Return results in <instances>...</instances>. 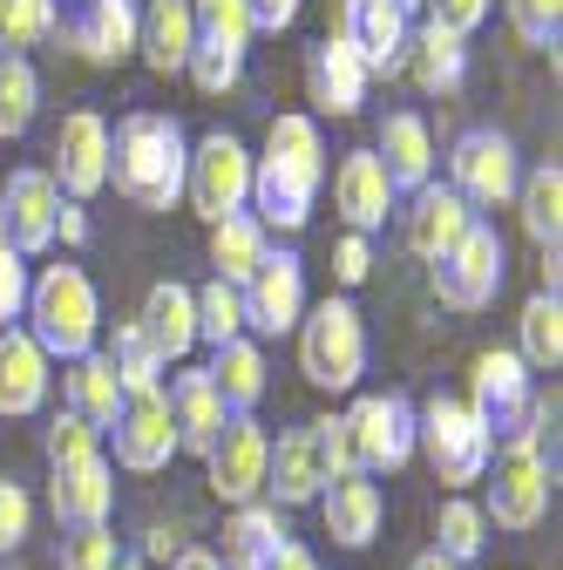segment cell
<instances>
[{"label":"cell","instance_id":"obj_35","mask_svg":"<svg viewBox=\"0 0 563 570\" xmlns=\"http://www.w3.org/2000/svg\"><path fill=\"white\" fill-rule=\"evenodd\" d=\"M516 361L523 367H536V374H556L563 367V299L556 293H536L530 306H523V320H516Z\"/></svg>","mask_w":563,"mask_h":570},{"label":"cell","instance_id":"obj_8","mask_svg":"<svg viewBox=\"0 0 563 570\" xmlns=\"http://www.w3.org/2000/svg\"><path fill=\"white\" fill-rule=\"evenodd\" d=\"M516 184H523V164H516V142L503 136V129H462L455 136V150H448V190L475 210H496V204H510L516 197Z\"/></svg>","mask_w":563,"mask_h":570},{"label":"cell","instance_id":"obj_21","mask_svg":"<svg viewBox=\"0 0 563 570\" xmlns=\"http://www.w3.org/2000/svg\"><path fill=\"white\" fill-rule=\"evenodd\" d=\"M319 523H326V537H333L339 550H367V543L381 537V523H387L381 482H374V475H339V482H326V489H319Z\"/></svg>","mask_w":563,"mask_h":570},{"label":"cell","instance_id":"obj_10","mask_svg":"<svg viewBox=\"0 0 563 570\" xmlns=\"http://www.w3.org/2000/svg\"><path fill=\"white\" fill-rule=\"evenodd\" d=\"M346 421V442H354V469L360 475H387L414 455V401L407 394H360Z\"/></svg>","mask_w":563,"mask_h":570},{"label":"cell","instance_id":"obj_28","mask_svg":"<svg viewBox=\"0 0 563 570\" xmlns=\"http://www.w3.org/2000/svg\"><path fill=\"white\" fill-rule=\"evenodd\" d=\"M164 401H170V421H177V449L210 455V442H218V428H225V401H218V387H210V374L184 367Z\"/></svg>","mask_w":563,"mask_h":570},{"label":"cell","instance_id":"obj_33","mask_svg":"<svg viewBox=\"0 0 563 570\" xmlns=\"http://www.w3.org/2000/svg\"><path fill=\"white\" fill-rule=\"evenodd\" d=\"M265 252H271V238H265V225L251 218V210H238V218H225V225H210V265H218L225 285H245L265 265Z\"/></svg>","mask_w":563,"mask_h":570},{"label":"cell","instance_id":"obj_15","mask_svg":"<svg viewBox=\"0 0 563 570\" xmlns=\"http://www.w3.org/2000/svg\"><path fill=\"white\" fill-rule=\"evenodd\" d=\"M238 299H245V326H258L265 340L293 333L306 320V265L293 252H265V265L238 285Z\"/></svg>","mask_w":563,"mask_h":570},{"label":"cell","instance_id":"obj_32","mask_svg":"<svg viewBox=\"0 0 563 570\" xmlns=\"http://www.w3.org/2000/svg\"><path fill=\"white\" fill-rule=\"evenodd\" d=\"M414 48V82H421V96H455L462 89V68H468V48L448 35V28H435V21H421V35H407Z\"/></svg>","mask_w":563,"mask_h":570},{"label":"cell","instance_id":"obj_29","mask_svg":"<svg viewBox=\"0 0 563 570\" xmlns=\"http://www.w3.org/2000/svg\"><path fill=\"white\" fill-rule=\"evenodd\" d=\"M48 401V353L28 340V326L0 333V414H34Z\"/></svg>","mask_w":563,"mask_h":570},{"label":"cell","instance_id":"obj_36","mask_svg":"<svg viewBox=\"0 0 563 570\" xmlns=\"http://www.w3.org/2000/svg\"><path fill=\"white\" fill-rule=\"evenodd\" d=\"M34 109H41V82H34L28 55H0V136H8V142L28 136Z\"/></svg>","mask_w":563,"mask_h":570},{"label":"cell","instance_id":"obj_25","mask_svg":"<svg viewBox=\"0 0 563 570\" xmlns=\"http://www.w3.org/2000/svg\"><path fill=\"white\" fill-rule=\"evenodd\" d=\"M136 0H82L76 21H68V41H76L96 68H116L136 55Z\"/></svg>","mask_w":563,"mask_h":570},{"label":"cell","instance_id":"obj_34","mask_svg":"<svg viewBox=\"0 0 563 570\" xmlns=\"http://www.w3.org/2000/svg\"><path fill=\"white\" fill-rule=\"evenodd\" d=\"M516 204H523V232H530V238L556 258V238H563V170H556V164L523 170Z\"/></svg>","mask_w":563,"mask_h":570},{"label":"cell","instance_id":"obj_31","mask_svg":"<svg viewBox=\"0 0 563 570\" xmlns=\"http://www.w3.org/2000/svg\"><path fill=\"white\" fill-rule=\"evenodd\" d=\"M210 387H218V401H225V414H251L258 401H265V353H258V340H225L218 353H210Z\"/></svg>","mask_w":563,"mask_h":570},{"label":"cell","instance_id":"obj_19","mask_svg":"<svg viewBox=\"0 0 563 570\" xmlns=\"http://www.w3.org/2000/svg\"><path fill=\"white\" fill-rule=\"evenodd\" d=\"M394 204H401V190L387 184V170H381L374 150H346V157H339V170H333V210H339V218L354 225L360 238L394 218Z\"/></svg>","mask_w":563,"mask_h":570},{"label":"cell","instance_id":"obj_4","mask_svg":"<svg viewBox=\"0 0 563 570\" xmlns=\"http://www.w3.org/2000/svg\"><path fill=\"white\" fill-rule=\"evenodd\" d=\"M414 449H428V469L448 489L482 482L488 462H496V435H488V421L468 401H455V394H435L428 407H414Z\"/></svg>","mask_w":563,"mask_h":570},{"label":"cell","instance_id":"obj_44","mask_svg":"<svg viewBox=\"0 0 563 570\" xmlns=\"http://www.w3.org/2000/svg\"><path fill=\"white\" fill-rule=\"evenodd\" d=\"M510 28L530 48H556V35H563V0H510Z\"/></svg>","mask_w":563,"mask_h":570},{"label":"cell","instance_id":"obj_9","mask_svg":"<svg viewBox=\"0 0 563 570\" xmlns=\"http://www.w3.org/2000/svg\"><path fill=\"white\" fill-rule=\"evenodd\" d=\"M496 293H503V238L496 225L475 218L455 238V252L435 258V299L448 313H482V306H496Z\"/></svg>","mask_w":563,"mask_h":570},{"label":"cell","instance_id":"obj_47","mask_svg":"<svg viewBox=\"0 0 563 570\" xmlns=\"http://www.w3.org/2000/svg\"><path fill=\"white\" fill-rule=\"evenodd\" d=\"M421 8H428V21L448 28L455 41H468V35L488 21V0H421Z\"/></svg>","mask_w":563,"mask_h":570},{"label":"cell","instance_id":"obj_49","mask_svg":"<svg viewBox=\"0 0 563 570\" xmlns=\"http://www.w3.org/2000/svg\"><path fill=\"white\" fill-rule=\"evenodd\" d=\"M245 8H251V28L278 35V28H293V21H299V8H306V0H245Z\"/></svg>","mask_w":563,"mask_h":570},{"label":"cell","instance_id":"obj_16","mask_svg":"<svg viewBox=\"0 0 563 570\" xmlns=\"http://www.w3.org/2000/svg\"><path fill=\"white\" fill-rule=\"evenodd\" d=\"M116 462L129 469V475H157V469H170V455H177V421H170V401H164V387H150V394H122V414H116Z\"/></svg>","mask_w":563,"mask_h":570},{"label":"cell","instance_id":"obj_20","mask_svg":"<svg viewBox=\"0 0 563 570\" xmlns=\"http://www.w3.org/2000/svg\"><path fill=\"white\" fill-rule=\"evenodd\" d=\"M475 225V210L448 190V184H421L414 197H407V210H401V238H407V252L414 258H448L455 252V238Z\"/></svg>","mask_w":563,"mask_h":570},{"label":"cell","instance_id":"obj_17","mask_svg":"<svg viewBox=\"0 0 563 570\" xmlns=\"http://www.w3.org/2000/svg\"><path fill=\"white\" fill-rule=\"evenodd\" d=\"M55 210H61V190L48 170H8V184H0V238L21 258L55 245Z\"/></svg>","mask_w":563,"mask_h":570},{"label":"cell","instance_id":"obj_13","mask_svg":"<svg viewBox=\"0 0 563 570\" xmlns=\"http://www.w3.org/2000/svg\"><path fill=\"white\" fill-rule=\"evenodd\" d=\"M326 482H333V462H326V442H319V421L286 428V435L265 449V495H271L278 510L319 503Z\"/></svg>","mask_w":563,"mask_h":570},{"label":"cell","instance_id":"obj_11","mask_svg":"<svg viewBox=\"0 0 563 570\" xmlns=\"http://www.w3.org/2000/svg\"><path fill=\"white\" fill-rule=\"evenodd\" d=\"M265 449H271V435L258 428V414H225L218 442H210V455H204L210 495L231 503V510L258 503V495H265Z\"/></svg>","mask_w":563,"mask_h":570},{"label":"cell","instance_id":"obj_46","mask_svg":"<svg viewBox=\"0 0 563 570\" xmlns=\"http://www.w3.org/2000/svg\"><path fill=\"white\" fill-rule=\"evenodd\" d=\"M34 530V503H28V489L0 475V550H21Z\"/></svg>","mask_w":563,"mask_h":570},{"label":"cell","instance_id":"obj_7","mask_svg":"<svg viewBox=\"0 0 563 570\" xmlns=\"http://www.w3.org/2000/svg\"><path fill=\"white\" fill-rule=\"evenodd\" d=\"M184 197L197 204L204 225H225L251 204V150L231 136V129H210L197 150H190V170H184Z\"/></svg>","mask_w":563,"mask_h":570},{"label":"cell","instance_id":"obj_14","mask_svg":"<svg viewBox=\"0 0 563 570\" xmlns=\"http://www.w3.org/2000/svg\"><path fill=\"white\" fill-rule=\"evenodd\" d=\"M55 190H68V204H82L109 184V122L96 109H68L55 129Z\"/></svg>","mask_w":563,"mask_h":570},{"label":"cell","instance_id":"obj_42","mask_svg":"<svg viewBox=\"0 0 563 570\" xmlns=\"http://www.w3.org/2000/svg\"><path fill=\"white\" fill-rule=\"evenodd\" d=\"M102 455V435H96V428L82 421V414H55L48 421V469H68V462H96Z\"/></svg>","mask_w":563,"mask_h":570},{"label":"cell","instance_id":"obj_6","mask_svg":"<svg viewBox=\"0 0 563 570\" xmlns=\"http://www.w3.org/2000/svg\"><path fill=\"white\" fill-rule=\"evenodd\" d=\"M496 482H488V523L496 530H536L543 517H550V462H543V442H530V435H510L503 449H496Z\"/></svg>","mask_w":563,"mask_h":570},{"label":"cell","instance_id":"obj_23","mask_svg":"<svg viewBox=\"0 0 563 570\" xmlns=\"http://www.w3.org/2000/svg\"><path fill=\"white\" fill-rule=\"evenodd\" d=\"M48 503H55L61 530H96V523H109V510H116V469H109V455L55 469Z\"/></svg>","mask_w":563,"mask_h":570},{"label":"cell","instance_id":"obj_37","mask_svg":"<svg viewBox=\"0 0 563 570\" xmlns=\"http://www.w3.org/2000/svg\"><path fill=\"white\" fill-rule=\"evenodd\" d=\"M435 550L448 557V563H475L482 557V543H488V517H482V503H468V495H455V503H442V517H435Z\"/></svg>","mask_w":563,"mask_h":570},{"label":"cell","instance_id":"obj_50","mask_svg":"<svg viewBox=\"0 0 563 570\" xmlns=\"http://www.w3.org/2000/svg\"><path fill=\"white\" fill-rule=\"evenodd\" d=\"M55 238H61V245H89V210L61 197V210H55Z\"/></svg>","mask_w":563,"mask_h":570},{"label":"cell","instance_id":"obj_22","mask_svg":"<svg viewBox=\"0 0 563 570\" xmlns=\"http://www.w3.org/2000/svg\"><path fill=\"white\" fill-rule=\"evenodd\" d=\"M367 61L346 48L339 35H326L319 48H313V61H306V96H313V109L319 116H360V102H367Z\"/></svg>","mask_w":563,"mask_h":570},{"label":"cell","instance_id":"obj_30","mask_svg":"<svg viewBox=\"0 0 563 570\" xmlns=\"http://www.w3.org/2000/svg\"><path fill=\"white\" fill-rule=\"evenodd\" d=\"M61 387H68V414H82L96 435H109L116 414H122V381L109 367V353H82V361H68Z\"/></svg>","mask_w":563,"mask_h":570},{"label":"cell","instance_id":"obj_24","mask_svg":"<svg viewBox=\"0 0 563 570\" xmlns=\"http://www.w3.org/2000/svg\"><path fill=\"white\" fill-rule=\"evenodd\" d=\"M136 333H144V346L157 353L164 367L184 361V353L197 346V293H190V285H177V278L150 285L144 313H136Z\"/></svg>","mask_w":563,"mask_h":570},{"label":"cell","instance_id":"obj_51","mask_svg":"<svg viewBox=\"0 0 563 570\" xmlns=\"http://www.w3.org/2000/svg\"><path fill=\"white\" fill-rule=\"evenodd\" d=\"M258 570H319V557H313L306 543H293V537H286V543H278V550L258 563Z\"/></svg>","mask_w":563,"mask_h":570},{"label":"cell","instance_id":"obj_27","mask_svg":"<svg viewBox=\"0 0 563 570\" xmlns=\"http://www.w3.org/2000/svg\"><path fill=\"white\" fill-rule=\"evenodd\" d=\"M197 48V14L190 0H150L144 14H136V55H144L157 76H177Z\"/></svg>","mask_w":563,"mask_h":570},{"label":"cell","instance_id":"obj_12","mask_svg":"<svg viewBox=\"0 0 563 570\" xmlns=\"http://www.w3.org/2000/svg\"><path fill=\"white\" fill-rule=\"evenodd\" d=\"M536 401V374L516 361V346H488L475 353V374H468V407L488 421V435H516L523 414Z\"/></svg>","mask_w":563,"mask_h":570},{"label":"cell","instance_id":"obj_48","mask_svg":"<svg viewBox=\"0 0 563 570\" xmlns=\"http://www.w3.org/2000/svg\"><path fill=\"white\" fill-rule=\"evenodd\" d=\"M333 272H339V285H367V272H374V245H367L360 232H346L339 252H333Z\"/></svg>","mask_w":563,"mask_h":570},{"label":"cell","instance_id":"obj_38","mask_svg":"<svg viewBox=\"0 0 563 570\" xmlns=\"http://www.w3.org/2000/svg\"><path fill=\"white\" fill-rule=\"evenodd\" d=\"M61 28V0H0V55H21Z\"/></svg>","mask_w":563,"mask_h":570},{"label":"cell","instance_id":"obj_2","mask_svg":"<svg viewBox=\"0 0 563 570\" xmlns=\"http://www.w3.org/2000/svg\"><path fill=\"white\" fill-rule=\"evenodd\" d=\"M184 170H190V142H184V129L170 116L129 109L109 129V184L136 210H170L184 197Z\"/></svg>","mask_w":563,"mask_h":570},{"label":"cell","instance_id":"obj_5","mask_svg":"<svg viewBox=\"0 0 563 570\" xmlns=\"http://www.w3.org/2000/svg\"><path fill=\"white\" fill-rule=\"evenodd\" d=\"M293 333H299V374L313 387H326V394L360 387V374H367V326H360V313L346 299H319Z\"/></svg>","mask_w":563,"mask_h":570},{"label":"cell","instance_id":"obj_18","mask_svg":"<svg viewBox=\"0 0 563 570\" xmlns=\"http://www.w3.org/2000/svg\"><path fill=\"white\" fill-rule=\"evenodd\" d=\"M333 35L367 61V76H381V68H401L407 55V8L401 0H339Z\"/></svg>","mask_w":563,"mask_h":570},{"label":"cell","instance_id":"obj_39","mask_svg":"<svg viewBox=\"0 0 563 570\" xmlns=\"http://www.w3.org/2000/svg\"><path fill=\"white\" fill-rule=\"evenodd\" d=\"M190 14H197V41L231 48V55H245V48H251V35H258L245 0H190Z\"/></svg>","mask_w":563,"mask_h":570},{"label":"cell","instance_id":"obj_52","mask_svg":"<svg viewBox=\"0 0 563 570\" xmlns=\"http://www.w3.org/2000/svg\"><path fill=\"white\" fill-rule=\"evenodd\" d=\"M170 570H225V563H218V550H197V543H190V550L170 557Z\"/></svg>","mask_w":563,"mask_h":570},{"label":"cell","instance_id":"obj_54","mask_svg":"<svg viewBox=\"0 0 563 570\" xmlns=\"http://www.w3.org/2000/svg\"><path fill=\"white\" fill-rule=\"evenodd\" d=\"M401 8H407V14H414V8H421V0H401Z\"/></svg>","mask_w":563,"mask_h":570},{"label":"cell","instance_id":"obj_53","mask_svg":"<svg viewBox=\"0 0 563 570\" xmlns=\"http://www.w3.org/2000/svg\"><path fill=\"white\" fill-rule=\"evenodd\" d=\"M407 570H462V563H448V557H442V550H421V557H414V563H407Z\"/></svg>","mask_w":563,"mask_h":570},{"label":"cell","instance_id":"obj_1","mask_svg":"<svg viewBox=\"0 0 563 570\" xmlns=\"http://www.w3.org/2000/svg\"><path fill=\"white\" fill-rule=\"evenodd\" d=\"M326 184V142L313 116H271L265 129V157H251V218L271 232H306L313 197Z\"/></svg>","mask_w":563,"mask_h":570},{"label":"cell","instance_id":"obj_26","mask_svg":"<svg viewBox=\"0 0 563 570\" xmlns=\"http://www.w3.org/2000/svg\"><path fill=\"white\" fill-rule=\"evenodd\" d=\"M374 157H381V170H387V184L401 197H414L421 184H435V142H428V122H421L414 109L381 122V150Z\"/></svg>","mask_w":563,"mask_h":570},{"label":"cell","instance_id":"obj_41","mask_svg":"<svg viewBox=\"0 0 563 570\" xmlns=\"http://www.w3.org/2000/svg\"><path fill=\"white\" fill-rule=\"evenodd\" d=\"M238 333H245V299H238V285L210 278L204 293H197V340L225 346V340H238Z\"/></svg>","mask_w":563,"mask_h":570},{"label":"cell","instance_id":"obj_40","mask_svg":"<svg viewBox=\"0 0 563 570\" xmlns=\"http://www.w3.org/2000/svg\"><path fill=\"white\" fill-rule=\"evenodd\" d=\"M109 367H116V381H122V394H150V387H164V361L144 346V333H136V320L129 326H116V346H109Z\"/></svg>","mask_w":563,"mask_h":570},{"label":"cell","instance_id":"obj_43","mask_svg":"<svg viewBox=\"0 0 563 570\" xmlns=\"http://www.w3.org/2000/svg\"><path fill=\"white\" fill-rule=\"evenodd\" d=\"M116 563H122V543H116L109 523L68 530V537H61V570H116Z\"/></svg>","mask_w":563,"mask_h":570},{"label":"cell","instance_id":"obj_45","mask_svg":"<svg viewBox=\"0 0 563 570\" xmlns=\"http://www.w3.org/2000/svg\"><path fill=\"white\" fill-rule=\"evenodd\" d=\"M21 306H28V258L0 238V333L21 320Z\"/></svg>","mask_w":563,"mask_h":570},{"label":"cell","instance_id":"obj_3","mask_svg":"<svg viewBox=\"0 0 563 570\" xmlns=\"http://www.w3.org/2000/svg\"><path fill=\"white\" fill-rule=\"evenodd\" d=\"M28 340L48 353V361H82L102 340V306H96V285L82 265H41L28 278Z\"/></svg>","mask_w":563,"mask_h":570}]
</instances>
